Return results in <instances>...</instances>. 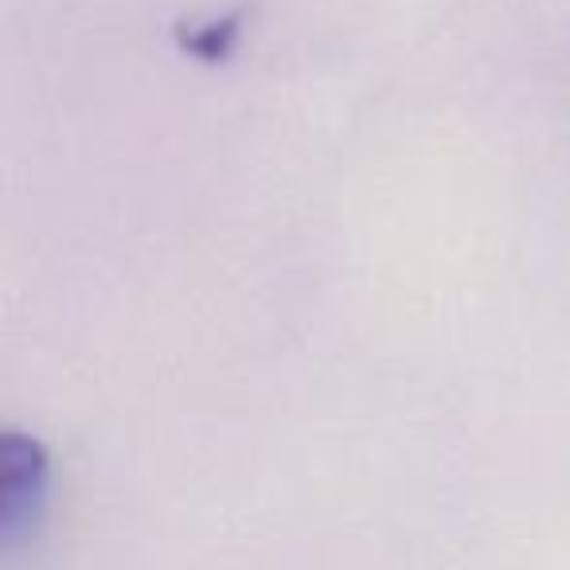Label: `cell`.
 Listing matches in <instances>:
<instances>
[{
  "instance_id": "6da1fadb",
  "label": "cell",
  "mask_w": 570,
  "mask_h": 570,
  "mask_svg": "<svg viewBox=\"0 0 570 570\" xmlns=\"http://www.w3.org/2000/svg\"><path fill=\"white\" fill-rule=\"evenodd\" d=\"M48 504V450L32 434L9 430L0 438V539L20 547Z\"/></svg>"
}]
</instances>
